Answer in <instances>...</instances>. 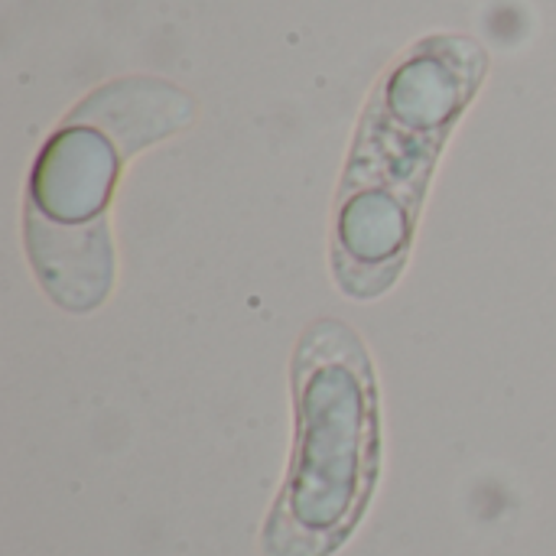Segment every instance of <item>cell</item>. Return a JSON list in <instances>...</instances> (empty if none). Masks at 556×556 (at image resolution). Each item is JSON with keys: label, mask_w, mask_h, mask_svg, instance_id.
Listing matches in <instances>:
<instances>
[{"label": "cell", "mask_w": 556, "mask_h": 556, "mask_svg": "<svg viewBox=\"0 0 556 556\" xmlns=\"http://www.w3.org/2000/svg\"><path fill=\"white\" fill-rule=\"evenodd\" d=\"M296 453L270 518L267 554L326 556L355 525L375 479V371L362 339L313 323L293 355Z\"/></svg>", "instance_id": "obj_3"}, {"label": "cell", "mask_w": 556, "mask_h": 556, "mask_svg": "<svg viewBox=\"0 0 556 556\" xmlns=\"http://www.w3.org/2000/svg\"><path fill=\"white\" fill-rule=\"evenodd\" d=\"M189 121L192 101L182 91L127 78L81 101L46 143L26 199V251L62 309L88 313L111 293L108 205L124 160Z\"/></svg>", "instance_id": "obj_2"}, {"label": "cell", "mask_w": 556, "mask_h": 556, "mask_svg": "<svg viewBox=\"0 0 556 556\" xmlns=\"http://www.w3.org/2000/svg\"><path fill=\"white\" fill-rule=\"evenodd\" d=\"M482 72L472 39L433 36L375 91L336 212L332 270L349 296L375 300L397 280L437 153Z\"/></svg>", "instance_id": "obj_1"}]
</instances>
